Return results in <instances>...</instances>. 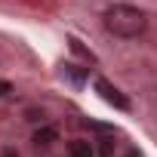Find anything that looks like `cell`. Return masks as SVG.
Returning <instances> with one entry per match:
<instances>
[{"label":"cell","instance_id":"6da1fadb","mask_svg":"<svg viewBox=\"0 0 157 157\" xmlns=\"http://www.w3.org/2000/svg\"><path fill=\"white\" fill-rule=\"evenodd\" d=\"M102 22H105L108 34L123 37V40H132V37L145 34V25H148L145 13H142V10H136V6H126V3L108 6V10H105V16H102Z\"/></svg>","mask_w":157,"mask_h":157},{"label":"cell","instance_id":"7a4b0ae2","mask_svg":"<svg viewBox=\"0 0 157 157\" xmlns=\"http://www.w3.org/2000/svg\"><path fill=\"white\" fill-rule=\"evenodd\" d=\"M96 93H99L108 105H114V108H120V111H129V99H126L117 86H111L105 77H99V80H96Z\"/></svg>","mask_w":157,"mask_h":157},{"label":"cell","instance_id":"3957f363","mask_svg":"<svg viewBox=\"0 0 157 157\" xmlns=\"http://www.w3.org/2000/svg\"><path fill=\"white\" fill-rule=\"evenodd\" d=\"M65 157H93V145L86 142V139H74L71 145H68V154Z\"/></svg>","mask_w":157,"mask_h":157},{"label":"cell","instance_id":"277c9868","mask_svg":"<svg viewBox=\"0 0 157 157\" xmlns=\"http://www.w3.org/2000/svg\"><path fill=\"white\" fill-rule=\"evenodd\" d=\"M56 136H59V132H56L52 126H43V129H37V132H34V145H37V148H46V145H52V142H56Z\"/></svg>","mask_w":157,"mask_h":157},{"label":"cell","instance_id":"5b68a950","mask_svg":"<svg viewBox=\"0 0 157 157\" xmlns=\"http://www.w3.org/2000/svg\"><path fill=\"white\" fill-rule=\"evenodd\" d=\"M62 77H68L71 83L80 86V83L86 80V71H83V68H77V65H65V68H62Z\"/></svg>","mask_w":157,"mask_h":157},{"label":"cell","instance_id":"8992f818","mask_svg":"<svg viewBox=\"0 0 157 157\" xmlns=\"http://www.w3.org/2000/svg\"><path fill=\"white\" fill-rule=\"evenodd\" d=\"M6 93H10V83H6V80H0V99H3Z\"/></svg>","mask_w":157,"mask_h":157},{"label":"cell","instance_id":"52a82bcc","mask_svg":"<svg viewBox=\"0 0 157 157\" xmlns=\"http://www.w3.org/2000/svg\"><path fill=\"white\" fill-rule=\"evenodd\" d=\"M126 157H142V154H139L136 148H129V151H126Z\"/></svg>","mask_w":157,"mask_h":157}]
</instances>
